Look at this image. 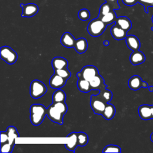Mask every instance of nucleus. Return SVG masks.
Listing matches in <instances>:
<instances>
[{"label": "nucleus", "instance_id": "nucleus-1", "mask_svg": "<svg viewBox=\"0 0 153 153\" xmlns=\"http://www.w3.org/2000/svg\"><path fill=\"white\" fill-rule=\"evenodd\" d=\"M47 115V108L41 104H33L30 108V120L34 126H39Z\"/></svg>", "mask_w": 153, "mask_h": 153}, {"label": "nucleus", "instance_id": "nucleus-2", "mask_svg": "<svg viewBox=\"0 0 153 153\" xmlns=\"http://www.w3.org/2000/svg\"><path fill=\"white\" fill-rule=\"evenodd\" d=\"M107 26L106 23L97 17L89 22L87 26V31L91 36L97 37L103 33Z\"/></svg>", "mask_w": 153, "mask_h": 153}, {"label": "nucleus", "instance_id": "nucleus-3", "mask_svg": "<svg viewBox=\"0 0 153 153\" xmlns=\"http://www.w3.org/2000/svg\"><path fill=\"white\" fill-rule=\"evenodd\" d=\"M47 91L45 85L39 80H33L30 85V94L34 99H38L44 96Z\"/></svg>", "mask_w": 153, "mask_h": 153}, {"label": "nucleus", "instance_id": "nucleus-4", "mask_svg": "<svg viewBox=\"0 0 153 153\" xmlns=\"http://www.w3.org/2000/svg\"><path fill=\"white\" fill-rule=\"evenodd\" d=\"M64 114L58 109L52 103L47 108V116L48 118L60 125H62L63 123V117Z\"/></svg>", "mask_w": 153, "mask_h": 153}, {"label": "nucleus", "instance_id": "nucleus-5", "mask_svg": "<svg viewBox=\"0 0 153 153\" xmlns=\"http://www.w3.org/2000/svg\"><path fill=\"white\" fill-rule=\"evenodd\" d=\"M0 54L1 59L8 64H14L17 60V53L8 46L1 47Z\"/></svg>", "mask_w": 153, "mask_h": 153}, {"label": "nucleus", "instance_id": "nucleus-6", "mask_svg": "<svg viewBox=\"0 0 153 153\" xmlns=\"http://www.w3.org/2000/svg\"><path fill=\"white\" fill-rule=\"evenodd\" d=\"M90 106L94 113L98 115H102L107 104L103 100L100 98L97 95L92 94L90 99Z\"/></svg>", "mask_w": 153, "mask_h": 153}, {"label": "nucleus", "instance_id": "nucleus-7", "mask_svg": "<svg viewBox=\"0 0 153 153\" xmlns=\"http://www.w3.org/2000/svg\"><path fill=\"white\" fill-rule=\"evenodd\" d=\"M20 6L22 8V17H32L36 15L39 11L38 5L33 3H29L27 4L21 3Z\"/></svg>", "mask_w": 153, "mask_h": 153}, {"label": "nucleus", "instance_id": "nucleus-8", "mask_svg": "<svg viewBox=\"0 0 153 153\" xmlns=\"http://www.w3.org/2000/svg\"><path fill=\"white\" fill-rule=\"evenodd\" d=\"M139 117L143 120L153 119V105H142L138 108Z\"/></svg>", "mask_w": 153, "mask_h": 153}, {"label": "nucleus", "instance_id": "nucleus-9", "mask_svg": "<svg viewBox=\"0 0 153 153\" xmlns=\"http://www.w3.org/2000/svg\"><path fill=\"white\" fill-rule=\"evenodd\" d=\"M80 73L82 78L90 81L96 75L99 74V71L96 66L93 65H88L83 67Z\"/></svg>", "mask_w": 153, "mask_h": 153}, {"label": "nucleus", "instance_id": "nucleus-10", "mask_svg": "<svg viewBox=\"0 0 153 153\" xmlns=\"http://www.w3.org/2000/svg\"><path fill=\"white\" fill-rule=\"evenodd\" d=\"M66 79L62 78L58 74L54 73L50 78L49 81L50 86L54 89H59L65 86Z\"/></svg>", "mask_w": 153, "mask_h": 153}, {"label": "nucleus", "instance_id": "nucleus-11", "mask_svg": "<svg viewBox=\"0 0 153 153\" xmlns=\"http://www.w3.org/2000/svg\"><path fill=\"white\" fill-rule=\"evenodd\" d=\"M89 81L91 90H98L100 91L106 88L107 87V85H106L104 82L103 77L99 74L96 75Z\"/></svg>", "mask_w": 153, "mask_h": 153}, {"label": "nucleus", "instance_id": "nucleus-12", "mask_svg": "<svg viewBox=\"0 0 153 153\" xmlns=\"http://www.w3.org/2000/svg\"><path fill=\"white\" fill-rule=\"evenodd\" d=\"M67 138L68 139L66 143H65V147L67 149L74 152L75 149L78 146L77 133H71L69 135L67 136Z\"/></svg>", "mask_w": 153, "mask_h": 153}, {"label": "nucleus", "instance_id": "nucleus-13", "mask_svg": "<svg viewBox=\"0 0 153 153\" xmlns=\"http://www.w3.org/2000/svg\"><path fill=\"white\" fill-rule=\"evenodd\" d=\"M111 33L112 37L116 40H122L126 39L127 36V32L122 29L116 23L111 27Z\"/></svg>", "mask_w": 153, "mask_h": 153}, {"label": "nucleus", "instance_id": "nucleus-14", "mask_svg": "<svg viewBox=\"0 0 153 153\" xmlns=\"http://www.w3.org/2000/svg\"><path fill=\"white\" fill-rule=\"evenodd\" d=\"M126 42L130 50L133 51L139 50L140 47V42L137 36L133 35H127L126 38Z\"/></svg>", "mask_w": 153, "mask_h": 153}, {"label": "nucleus", "instance_id": "nucleus-15", "mask_svg": "<svg viewBox=\"0 0 153 153\" xmlns=\"http://www.w3.org/2000/svg\"><path fill=\"white\" fill-rule=\"evenodd\" d=\"M76 39L74 36L69 32H65L61 37L60 43L62 45L66 48H72L74 47Z\"/></svg>", "mask_w": 153, "mask_h": 153}, {"label": "nucleus", "instance_id": "nucleus-16", "mask_svg": "<svg viewBox=\"0 0 153 153\" xmlns=\"http://www.w3.org/2000/svg\"><path fill=\"white\" fill-rule=\"evenodd\" d=\"M145 60V56L139 50L133 51L130 56V61L133 65H137L143 63Z\"/></svg>", "mask_w": 153, "mask_h": 153}, {"label": "nucleus", "instance_id": "nucleus-17", "mask_svg": "<svg viewBox=\"0 0 153 153\" xmlns=\"http://www.w3.org/2000/svg\"><path fill=\"white\" fill-rule=\"evenodd\" d=\"M74 47L77 53L79 54H82L87 50V41L84 38H79L76 39Z\"/></svg>", "mask_w": 153, "mask_h": 153}, {"label": "nucleus", "instance_id": "nucleus-18", "mask_svg": "<svg viewBox=\"0 0 153 153\" xmlns=\"http://www.w3.org/2000/svg\"><path fill=\"white\" fill-rule=\"evenodd\" d=\"M51 65L54 70L67 68L68 65V60L62 57H55L51 61Z\"/></svg>", "mask_w": 153, "mask_h": 153}, {"label": "nucleus", "instance_id": "nucleus-19", "mask_svg": "<svg viewBox=\"0 0 153 153\" xmlns=\"http://www.w3.org/2000/svg\"><path fill=\"white\" fill-rule=\"evenodd\" d=\"M115 23L127 32H128L132 26L131 22L126 16L118 17L115 20Z\"/></svg>", "mask_w": 153, "mask_h": 153}, {"label": "nucleus", "instance_id": "nucleus-20", "mask_svg": "<svg viewBox=\"0 0 153 153\" xmlns=\"http://www.w3.org/2000/svg\"><path fill=\"white\" fill-rule=\"evenodd\" d=\"M142 79L139 75L132 76L128 81V85L129 88L133 90H137L142 87Z\"/></svg>", "mask_w": 153, "mask_h": 153}, {"label": "nucleus", "instance_id": "nucleus-21", "mask_svg": "<svg viewBox=\"0 0 153 153\" xmlns=\"http://www.w3.org/2000/svg\"><path fill=\"white\" fill-rule=\"evenodd\" d=\"M6 131L8 137V141L7 143L10 144L13 147H14L15 145L16 138L19 137L17 130L15 127L9 126L7 127Z\"/></svg>", "mask_w": 153, "mask_h": 153}, {"label": "nucleus", "instance_id": "nucleus-22", "mask_svg": "<svg viewBox=\"0 0 153 153\" xmlns=\"http://www.w3.org/2000/svg\"><path fill=\"white\" fill-rule=\"evenodd\" d=\"M115 114V106L111 103H107L106 107L102 114L104 118L106 120H111Z\"/></svg>", "mask_w": 153, "mask_h": 153}, {"label": "nucleus", "instance_id": "nucleus-23", "mask_svg": "<svg viewBox=\"0 0 153 153\" xmlns=\"http://www.w3.org/2000/svg\"><path fill=\"white\" fill-rule=\"evenodd\" d=\"M77 86L79 90L83 93H88L91 90L90 81L82 77L78 79L77 81Z\"/></svg>", "mask_w": 153, "mask_h": 153}, {"label": "nucleus", "instance_id": "nucleus-24", "mask_svg": "<svg viewBox=\"0 0 153 153\" xmlns=\"http://www.w3.org/2000/svg\"><path fill=\"white\" fill-rule=\"evenodd\" d=\"M117 18V17L116 13L114 11V10H113L111 11L110 12H109L108 13H107L105 15L101 17L100 19L107 25H109L110 24H112V23L115 22Z\"/></svg>", "mask_w": 153, "mask_h": 153}, {"label": "nucleus", "instance_id": "nucleus-25", "mask_svg": "<svg viewBox=\"0 0 153 153\" xmlns=\"http://www.w3.org/2000/svg\"><path fill=\"white\" fill-rule=\"evenodd\" d=\"M66 98V94L64 91L61 89H56L52 96L53 103L65 102Z\"/></svg>", "mask_w": 153, "mask_h": 153}, {"label": "nucleus", "instance_id": "nucleus-26", "mask_svg": "<svg viewBox=\"0 0 153 153\" xmlns=\"http://www.w3.org/2000/svg\"><path fill=\"white\" fill-rule=\"evenodd\" d=\"M97 95L102 100H103L106 103L110 102L112 98V93L111 91L107 90L106 88L100 90L99 93Z\"/></svg>", "mask_w": 153, "mask_h": 153}, {"label": "nucleus", "instance_id": "nucleus-27", "mask_svg": "<svg viewBox=\"0 0 153 153\" xmlns=\"http://www.w3.org/2000/svg\"><path fill=\"white\" fill-rule=\"evenodd\" d=\"M78 134V146H84L88 143V137L86 133L84 132H78L77 133Z\"/></svg>", "mask_w": 153, "mask_h": 153}, {"label": "nucleus", "instance_id": "nucleus-28", "mask_svg": "<svg viewBox=\"0 0 153 153\" xmlns=\"http://www.w3.org/2000/svg\"><path fill=\"white\" fill-rule=\"evenodd\" d=\"M112 10H113V9L111 7V5L109 4H108L107 2H105L103 4H102L99 8L98 17L100 18L101 17H102L103 16L108 13L109 12H110Z\"/></svg>", "mask_w": 153, "mask_h": 153}, {"label": "nucleus", "instance_id": "nucleus-29", "mask_svg": "<svg viewBox=\"0 0 153 153\" xmlns=\"http://www.w3.org/2000/svg\"><path fill=\"white\" fill-rule=\"evenodd\" d=\"M54 73L58 74L59 75L62 76V78L66 79V80L68 79L71 75V72L67 68L54 70Z\"/></svg>", "mask_w": 153, "mask_h": 153}, {"label": "nucleus", "instance_id": "nucleus-30", "mask_svg": "<svg viewBox=\"0 0 153 153\" xmlns=\"http://www.w3.org/2000/svg\"><path fill=\"white\" fill-rule=\"evenodd\" d=\"M78 16L81 20L86 21L90 19V13L87 9L82 8L79 11Z\"/></svg>", "mask_w": 153, "mask_h": 153}, {"label": "nucleus", "instance_id": "nucleus-31", "mask_svg": "<svg viewBox=\"0 0 153 153\" xmlns=\"http://www.w3.org/2000/svg\"><path fill=\"white\" fill-rule=\"evenodd\" d=\"M121 148L115 145H109L105 146L103 150V152H121Z\"/></svg>", "mask_w": 153, "mask_h": 153}, {"label": "nucleus", "instance_id": "nucleus-32", "mask_svg": "<svg viewBox=\"0 0 153 153\" xmlns=\"http://www.w3.org/2000/svg\"><path fill=\"white\" fill-rule=\"evenodd\" d=\"M137 2L144 7L146 13H148V8L149 7H153V0H137Z\"/></svg>", "mask_w": 153, "mask_h": 153}, {"label": "nucleus", "instance_id": "nucleus-33", "mask_svg": "<svg viewBox=\"0 0 153 153\" xmlns=\"http://www.w3.org/2000/svg\"><path fill=\"white\" fill-rule=\"evenodd\" d=\"M13 148L14 147H13L8 143L1 144V152L2 153H4V152H7V153L10 152V153L12 152Z\"/></svg>", "mask_w": 153, "mask_h": 153}, {"label": "nucleus", "instance_id": "nucleus-34", "mask_svg": "<svg viewBox=\"0 0 153 153\" xmlns=\"http://www.w3.org/2000/svg\"><path fill=\"white\" fill-rule=\"evenodd\" d=\"M106 2H107L108 4L111 5L112 8L114 10L120 9V7L118 3V0H105Z\"/></svg>", "mask_w": 153, "mask_h": 153}, {"label": "nucleus", "instance_id": "nucleus-35", "mask_svg": "<svg viewBox=\"0 0 153 153\" xmlns=\"http://www.w3.org/2000/svg\"><path fill=\"white\" fill-rule=\"evenodd\" d=\"M8 141V137L7 131L1 132V144L7 143Z\"/></svg>", "mask_w": 153, "mask_h": 153}, {"label": "nucleus", "instance_id": "nucleus-36", "mask_svg": "<svg viewBox=\"0 0 153 153\" xmlns=\"http://www.w3.org/2000/svg\"><path fill=\"white\" fill-rule=\"evenodd\" d=\"M124 4L127 6H133L138 3L137 0H122Z\"/></svg>", "mask_w": 153, "mask_h": 153}, {"label": "nucleus", "instance_id": "nucleus-37", "mask_svg": "<svg viewBox=\"0 0 153 153\" xmlns=\"http://www.w3.org/2000/svg\"><path fill=\"white\" fill-rule=\"evenodd\" d=\"M141 87H143V88H148L149 85H148V83H147L146 82H145V81H142Z\"/></svg>", "mask_w": 153, "mask_h": 153}, {"label": "nucleus", "instance_id": "nucleus-38", "mask_svg": "<svg viewBox=\"0 0 153 153\" xmlns=\"http://www.w3.org/2000/svg\"><path fill=\"white\" fill-rule=\"evenodd\" d=\"M103 44H104V45H105V46H108V45H109V41H108V40H105V41H103Z\"/></svg>", "mask_w": 153, "mask_h": 153}, {"label": "nucleus", "instance_id": "nucleus-39", "mask_svg": "<svg viewBox=\"0 0 153 153\" xmlns=\"http://www.w3.org/2000/svg\"><path fill=\"white\" fill-rule=\"evenodd\" d=\"M148 89H149V91L150 92H152V91H153V85L149 86V87H148Z\"/></svg>", "mask_w": 153, "mask_h": 153}, {"label": "nucleus", "instance_id": "nucleus-40", "mask_svg": "<svg viewBox=\"0 0 153 153\" xmlns=\"http://www.w3.org/2000/svg\"><path fill=\"white\" fill-rule=\"evenodd\" d=\"M150 139H151V140L153 142V132L151 134V135H150Z\"/></svg>", "mask_w": 153, "mask_h": 153}, {"label": "nucleus", "instance_id": "nucleus-41", "mask_svg": "<svg viewBox=\"0 0 153 153\" xmlns=\"http://www.w3.org/2000/svg\"><path fill=\"white\" fill-rule=\"evenodd\" d=\"M152 23H153V15H152ZM151 30H153V26L151 27Z\"/></svg>", "mask_w": 153, "mask_h": 153}]
</instances>
